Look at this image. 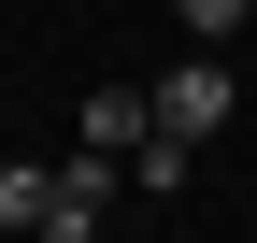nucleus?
I'll return each mask as SVG.
<instances>
[{
    "label": "nucleus",
    "mask_w": 257,
    "mask_h": 243,
    "mask_svg": "<svg viewBox=\"0 0 257 243\" xmlns=\"http://www.w3.org/2000/svg\"><path fill=\"white\" fill-rule=\"evenodd\" d=\"M172 15H186V43H229V29L257 15V0H172Z\"/></svg>",
    "instance_id": "39448f33"
},
{
    "label": "nucleus",
    "mask_w": 257,
    "mask_h": 243,
    "mask_svg": "<svg viewBox=\"0 0 257 243\" xmlns=\"http://www.w3.org/2000/svg\"><path fill=\"white\" fill-rule=\"evenodd\" d=\"M114 172H128V158H114V143H72V158H57V215H43V229H57V243H86V229H100V215H114V200H128V186H114Z\"/></svg>",
    "instance_id": "f03ea898"
},
{
    "label": "nucleus",
    "mask_w": 257,
    "mask_h": 243,
    "mask_svg": "<svg viewBox=\"0 0 257 243\" xmlns=\"http://www.w3.org/2000/svg\"><path fill=\"white\" fill-rule=\"evenodd\" d=\"M57 215V172L43 158H0V229H43Z\"/></svg>",
    "instance_id": "20e7f679"
},
{
    "label": "nucleus",
    "mask_w": 257,
    "mask_h": 243,
    "mask_svg": "<svg viewBox=\"0 0 257 243\" xmlns=\"http://www.w3.org/2000/svg\"><path fill=\"white\" fill-rule=\"evenodd\" d=\"M143 129H157V86H86V143H114V158H128Z\"/></svg>",
    "instance_id": "7ed1b4c3"
},
{
    "label": "nucleus",
    "mask_w": 257,
    "mask_h": 243,
    "mask_svg": "<svg viewBox=\"0 0 257 243\" xmlns=\"http://www.w3.org/2000/svg\"><path fill=\"white\" fill-rule=\"evenodd\" d=\"M229 100H243V72H229V57H186V72H157V129H172V143H214V129H229Z\"/></svg>",
    "instance_id": "f257e3e1"
}]
</instances>
